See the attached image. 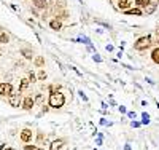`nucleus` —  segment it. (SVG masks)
<instances>
[{
  "instance_id": "nucleus-12",
  "label": "nucleus",
  "mask_w": 159,
  "mask_h": 150,
  "mask_svg": "<svg viewBox=\"0 0 159 150\" xmlns=\"http://www.w3.org/2000/svg\"><path fill=\"white\" fill-rule=\"evenodd\" d=\"M156 7H157L156 2H150L147 7H145V13H147V15H153V13L156 11Z\"/></svg>"
},
{
  "instance_id": "nucleus-8",
  "label": "nucleus",
  "mask_w": 159,
  "mask_h": 150,
  "mask_svg": "<svg viewBox=\"0 0 159 150\" xmlns=\"http://www.w3.org/2000/svg\"><path fill=\"white\" fill-rule=\"evenodd\" d=\"M62 26H64L62 19H57V18H52V19L49 21V27H51L52 31H61V29H62Z\"/></svg>"
},
{
  "instance_id": "nucleus-29",
  "label": "nucleus",
  "mask_w": 159,
  "mask_h": 150,
  "mask_svg": "<svg viewBox=\"0 0 159 150\" xmlns=\"http://www.w3.org/2000/svg\"><path fill=\"white\" fill-rule=\"evenodd\" d=\"M156 43L159 45V31H157V34H156Z\"/></svg>"
},
{
  "instance_id": "nucleus-16",
  "label": "nucleus",
  "mask_w": 159,
  "mask_h": 150,
  "mask_svg": "<svg viewBox=\"0 0 159 150\" xmlns=\"http://www.w3.org/2000/svg\"><path fill=\"white\" fill-rule=\"evenodd\" d=\"M34 64H35L37 67H43V65H45V58H43V56H37V58L34 59Z\"/></svg>"
},
{
  "instance_id": "nucleus-30",
  "label": "nucleus",
  "mask_w": 159,
  "mask_h": 150,
  "mask_svg": "<svg viewBox=\"0 0 159 150\" xmlns=\"http://www.w3.org/2000/svg\"><path fill=\"white\" fill-rule=\"evenodd\" d=\"M3 150H15V148H11V147H3Z\"/></svg>"
},
{
  "instance_id": "nucleus-1",
  "label": "nucleus",
  "mask_w": 159,
  "mask_h": 150,
  "mask_svg": "<svg viewBox=\"0 0 159 150\" xmlns=\"http://www.w3.org/2000/svg\"><path fill=\"white\" fill-rule=\"evenodd\" d=\"M65 104V96L61 93V91H56V93H51L49 98H48V105L51 109H61L64 107Z\"/></svg>"
},
{
  "instance_id": "nucleus-7",
  "label": "nucleus",
  "mask_w": 159,
  "mask_h": 150,
  "mask_svg": "<svg viewBox=\"0 0 159 150\" xmlns=\"http://www.w3.org/2000/svg\"><path fill=\"white\" fill-rule=\"evenodd\" d=\"M65 144H67L65 139H54L49 144V150H61V148L65 147Z\"/></svg>"
},
{
  "instance_id": "nucleus-15",
  "label": "nucleus",
  "mask_w": 159,
  "mask_h": 150,
  "mask_svg": "<svg viewBox=\"0 0 159 150\" xmlns=\"http://www.w3.org/2000/svg\"><path fill=\"white\" fill-rule=\"evenodd\" d=\"M151 59H153L154 64H159V46L151 51Z\"/></svg>"
},
{
  "instance_id": "nucleus-18",
  "label": "nucleus",
  "mask_w": 159,
  "mask_h": 150,
  "mask_svg": "<svg viewBox=\"0 0 159 150\" xmlns=\"http://www.w3.org/2000/svg\"><path fill=\"white\" fill-rule=\"evenodd\" d=\"M46 78H48V74H46L45 70H38V72H37V80H42V81H43V80H46Z\"/></svg>"
},
{
  "instance_id": "nucleus-26",
  "label": "nucleus",
  "mask_w": 159,
  "mask_h": 150,
  "mask_svg": "<svg viewBox=\"0 0 159 150\" xmlns=\"http://www.w3.org/2000/svg\"><path fill=\"white\" fill-rule=\"evenodd\" d=\"M94 61L96 62H102V58L99 56V54H94Z\"/></svg>"
},
{
  "instance_id": "nucleus-22",
  "label": "nucleus",
  "mask_w": 159,
  "mask_h": 150,
  "mask_svg": "<svg viewBox=\"0 0 159 150\" xmlns=\"http://www.w3.org/2000/svg\"><path fill=\"white\" fill-rule=\"evenodd\" d=\"M34 99H35V104H43V101H45V98L42 96V94H37V96H34Z\"/></svg>"
},
{
  "instance_id": "nucleus-2",
  "label": "nucleus",
  "mask_w": 159,
  "mask_h": 150,
  "mask_svg": "<svg viewBox=\"0 0 159 150\" xmlns=\"http://www.w3.org/2000/svg\"><path fill=\"white\" fill-rule=\"evenodd\" d=\"M150 46H151V35H143V37L137 38L134 43V50H137V51H145Z\"/></svg>"
},
{
  "instance_id": "nucleus-9",
  "label": "nucleus",
  "mask_w": 159,
  "mask_h": 150,
  "mask_svg": "<svg viewBox=\"0 0 159 150\" xmlns=\"http://www.w3.org/2000/svg\"><path fill=\"white\" fill-rule=\"evenodd\" d=\"M32 2H34V7L35 8H38V10H46L48 8V2H46V0H32Z\"/></svg>"
},
{
  "instance_id": "nucleus-3",
  "label": "nucleus",
  "mask_w": 159,
  "mask_h": 150,
  "mask_svg": "<svg viewBox=\"0 0 159 150\" xmlns=\"http://www.w3.org/2000/svg\"><path fill=\"white\" fill-rule=\"evenodd\" d=\"M19 139H21L24 144H30L32 139H34V133H32V129H30V128H24V129H21V133H19Z\"/></svg>"
},
{
  "instance_id": "nucleus-23",
  "label": "nucleus",
  "mask_w": 159,
  "mask_h": 150,
  "mask_svg": "<svg viewBox=\"0 0 159 150\" xmlns=\"http://www.w3.org/2000/svg\"><path fill=\"white\" fill-rule=\"evenodd\" d=\"M27 78H29V81H30V85H34L35 81H37V75H35L34 72H29V77H27Z\"/></svg>"
},
{
  "instance_id": "nucleus-20",
  "label": "nucleus",
  "mask_w": 159,
  "mask_h": 150,
  "mask_svg": "<svg viewBox=\"0 0 159 150\" xmlns=\"http://www.w3.org/2000/svg\"><path fill=\"white\" fill-rule=\"evenodd\" d=\"M56 7L65 10V8H67V2H65V0H56Z\"/></svg>"
},
{
  "instance_id": "nucleus-14",
  "label": "nucleus",
  "mask_w": 159,
  "mask_h": 150,
  "mask_svg": "<svg viewBox=\"0 0 159 150\" xmlns=\"http://www.w3.org/2000/svg\"><path fill=\"white\" fill-rule=\"evenodd\" d=\"M124 13H126V15H137V16L143 15V11H142L140 8H129V10H126Z\"/></svg>"
},
{
  "instance_id": "nucleus-24",
  "label": "nucleus",
  "mask_w": 159,
  "mask_h": 150,
  "mask_svg": "<svg viewBox=\"0 0 159 150\" xmlns=\"http://www.w3.org/2000/svg\"><path fill=\"white\" fill-rule=\"evenodd\" d=\"M130 125H132V128H139V126H140L142 123H140V121H132Z\"/></svg>"
},
{
  "instance_id": "nucleus-6",
  "label": "nucleus",
  "mask_w": 159,
  "mask_h": 150,
  "mask_svg": "<svg viewBox=\"0 0 159 150\" xmlns=\"http://www.w3.org/2000/svg\"><path fill=\"white\" fill-rule=\"evenodd\" d=\"M13 93V85L8 83V81H5V83H0V96H10V94Z\"/></svg>"
},
{
  "instance_id": "nucleus-31",
  "label": "nucleus",
  "mask_w": 159,
  "mask_h": 150,
  "mask_svg": "<svg viewBox=\"0 0 159 150\" xmlns=\"http://www.w3.org/2000/svg\"><path fill=\"white\" fill-rule=\"evenodd\" d=\"M3 147H5V145H0V150H3Z\"/></svg>"
},
{
  "instance_id": "nucleus-21",
  "label": "nucleus",
  "mask_w": 159,
  "mask_h": 150,
  "mask_svg": "<svg viewBox=\"0 0 159 150\" xmlns=\"http://www.w3.org/2000/svg\"><path fill=\"white\" fill-rule=\"evenodd\" d=\"M142 125H148L150 123V117H148V114H143L142 115V121H140Z\"/></svg>"
},
{
  "instance_id": "nucleus-33",
  "label": "nucleus",
  "mask_w": 159,
  "mask_h": 150,
  "mask_svg": "<svg viewBox=\"0 0 159 150\" xmlns=\"http://www.w3.org/2000/svg\"><path fill=\"white\" fill-rule=\"evenodd\" d=\"M157 31H159V24H157Z\"/></svg>"
},
{
  "instance_id": "nucleus-25",
  "label": "nucleus",
  "mask_w": 159,
  "mask_h": 150,
  "mask_svg": "<svg viewBox=\"0 0 159 150\" xmlns=\"http://www.w3.org/2000/svg\"><path fill=\"white\" fill-rule=\"evenodd\" d=\"M48 109H49V105H43V107H42V114H46ZM42 114H40V115H42Z\"/></svg>"
},
{
  "instance_id": "nucleus-32",
  "label": "nucleus",
  "mask_w": 159,
  "mask_h": 150,
  "mask_svg": "<svg viewBox=\"0 0 159 150\" xmlns=\"http://www.w3.org/2000/svg\"><path fill=\"white\" fill-rule=\"evenodd\" d=\"M156 3H157V5H159V0H157V2H156Z\"/></svg>"
},
{
  "instance_id": "nucleus-13",
  "label": "nucleus",
  "mask_w": 159,
  "mask_h": 150,
  "mask_svg": "<svg viewBox=\"0 0 159 150\" xmlns=\"http://www.w3.org/2000/svg\"><path fill=\"white\" fill-rule=\"evenodd\" d=\"M21 54H22L25 59H32L34 58V51L29 50V48H21Z\"/></svg>"
},
{
  "instance_id": "nucleus-28",
  "label": "nucleus",
  "mask_w": 159,
  "mask_h": 150,
  "mask_svg": "<svg viewBox=\"0 0 159 150\" xmlns=\"http://www.w3.org/2000/svg\"><path fill=\"white\" fill-rule=\"evenodd\" d=\"M129 117L130 118H135V112H129Z\"/></svg>"
},
{
  "instance_id": "nucleus-19",
  "label": "nucleus",
  "mask_w": 159,
  "mask_h": 150,
  "mask_svg": "<svg viewBox=\"0 0 159 150\" xmlns=\"http://www.w3.org/2000/svg\"><path fill=\"white\" fill-rule=\"evenodd\" d=\"M10 42V37H8V34H5V32H0V43H8Z\"/></svg>"
},
{
  "instance_id": "nucleus-11",
  "label": "nucleus",
  "mask_w": 159,
  "mask_h": 150,
  "mask_svg": "<svg viewBox=\"0 0 159 150\" xmlns=\"http://www.w3.org/2000/svg\"><path fill=\"white\" fill-rule=\"evenodd\" d=\"M30 86V81H29V78L25 77V78H21V81H19V93L21 91H24V90H27Z\"/></svg>"
},
{
  "instance_id": "nucleus-4",
  "label": "nucleus",
  "mask_w": 159,
  "mask_h": 150,
  "mask_svg": "<svg viewBox=\"0 0 159 150\" xmlns=\"http://www.w3.org/2000/svg\"><path fill=\"white\" fill-rule=\"evenodd\" d=\"M8 102L11 107H19L22 104V98H21V93H11L10 96H8Z\"/></svg>"
},
{
  "instance_id": "nucleus-10",
  "label": "nucleus",
  "mask_w": 159,
  "mask_h": 150,
  "mask_svg": "<svg viewBox=\"0 0 159 150\" xmlns=\"http://www.w3.org/2000/svg\"><path fill=\"white\" fill-rule=\"evenodd\" d=\"M130 3H132V0H119V2H118V8L126 11V10L130 8Z\"/></svg>"
},
{
  "instance_id": "nucleus-17",
  "label": "nucleus",
  "mask_w": 159,
  "mask_h": 150,
  "mask_svg": "<svg viewBox=\"0 0 159 150\" xmlns=\"http://www.w3.org/2000/svg\"><path fill=\"white\" fill-rule=\"evenodd\" d=\"M150 3V0H135V7L137 8H145Z\"/></svg>"
},
{
  "instance_id": "nucleus-27",
  "label": "nucleus",
  "mask_w": 159,
  "mask_h": 150,
  "mask_svg": "<svg viewBox=\"0 0 159 150\" xmlns=\"http://www.w3.org/2000/svg\"><path fill=\"white\" fill-rule=\"evenodd\" d=\"M119 112H121V114H126L127 110H126V107H124V105H121V107H119Z\"/></svg>"
},
{
  "instance_id": "nucleus-5",
  "label": "nucleus",
  "mask_w": 159,
  "mask_h": 150,
  "mask_svg": "<svg viewBox=\"0 0 159 150\" xmlns=\"http://www.w3.org/2000/svg\"><path fill=\"white\" fill-rule=\"evenodd\" d=\"M21 105H22L24 110H32L34 105H35V99H34L32 94H27L25 98H22V104Z\"/></svg>"
},
{
  "instance_id": "nucleus-34",
  "label": "nucleus",
  "mask_w": 159,
  "mask_h": 150,
  "mask_svg": "<svg viewBox=\"0 0 159 150\" xmlns=\"http://www.w3.org/2000/svg\"><path fill=\"white\" fill-rule=\"evenodd\" d=\"M61 150H65V147H64V148H61Z\"/></svg>"
}]
</instances>
